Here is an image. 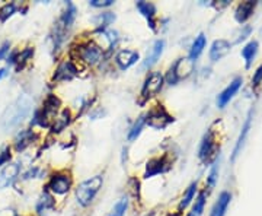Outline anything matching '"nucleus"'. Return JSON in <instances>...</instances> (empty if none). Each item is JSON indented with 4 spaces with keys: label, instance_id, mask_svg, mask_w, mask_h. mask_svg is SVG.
<instances>
[{
    "label": "nucleus",
    "instance_id": "14",
    "mask_svg": "<svg viewBox=\"0 0 262 216\" xmlns=\"http://www.w3.org/2000/svg\"><path fill=\"white\" fill-rule=\"evenodd\" d=\"M165 47H166V41H165L163 38H158V40L153 41L151 47H150V50L147 51V54L144 57V60H143V65H141L143 70L150 72L153 67L159 63L160 57H162L163 51H165Z\"/></svg>",
    "mask_w": 262,
    "mask_h": 216
},
{
    "label": "nucleus",
    "instance_id": "27",
    "mask_svg": "<svg viewBox=\"0 0 262 216\" xmlns=\"http://www.w3.org/2000/svg\"><path fill=\"white\" fill-rule=\"evenodd\" d=\"M230 202H232V193L230 191H222L219 194V199L215 200L210 216H225Z\"/></svg>",
    "mask_w": 262,
    "mask_h": 216
},
{
    "label": "nucleus",
    "instance_id": "2",
    "mask_svg": "<svg viewBox=\"0 0 262 216\" xmlns=\"http://www.w3.org/2000/svg\"><path fill=\"white\" fill-rule=\"evenodd\" d=\"M32 107H34V101H32V98L29 95H19L13 103L8 105V108L2 114L0 127L5 132H9L12 129L19 127L22 123L28 119L29 114L32 113Z\"/></svg>",
    "mask_w": 262,
    "mask_h": 216
},
{
    "label": "nucleus",
    "instance_id": "12",
    "mask_svg": "<svg viewBox=\"0 0 262 216\" xmlns=\"http://www.w3.org/2000/svg\"><path fill=\"white\" fill-rule=\"evenodd\" d=\"M136 9L140 13L143 18L146 19L147 27L153 32H159V18H158V8L155 3L146 2V0H139L136 2Z\"/></svg>",
    "mask_w": 262,
    "mask_h": 216
},
{
    "label": "nucleus",
    "instance_id": "7",
    "mask_svg": "<svg viewBox=\"0 0 262 216\" xmlns=\"http://www.w3.org/2000/svg\"><path fill=\"white\" fill-rule=\"evenodd\" d=\"M163 88H165L163 72H160V70H150V72H147V75L143 81V85H141L137 104L140 107L147 105L150 101L158 98V95L163 91Z\"/></svg>",
    "mask_w": 262,
    "mask_h": 216
},
{
    "label": "nucleus",
    "instance_id": "8",
    "mask_svg": "<svg viewBox=\"0 0 262 216\" xmlns=\"http://www.w3.org/2000/svg\"><path fill=\"white\" fill-rule=\"evenodd\" d=\"M173 122H175L173 115L169 113L163 104L158 103L151 105L149 111L146 113V126L158 132L168 129Z\"/></svg>",
    "mask_w": 262,
    "mask_h": 216
},
{
    "label": "nucleus",
    "instance_id": "9",
    "mask_svg": "<svg viewBox=\"0 0 262 216\" xmlns=\"http://www.w3.org/2000/svg\"><path fill=\"white\" fill-rule=\"evenodd\" d=\"M172 164H173V160H172L170 152H165L163 155L150 158L146 162L143 179H153V177H158L160 174H166L168 171L172 169Z\"/></svg>",
    "mask_w": 262,
    "mask_h": 216
},
{
    "label": "nucleus",
    "instance_id": "1",
    "mask_svg": "<svg viewBox=\"0 0 262 216\" xmlns=\"http://www.w3.org/2000/svg\"><path fill=\"white\" fill-rule=\"evenodd\" d=\"M67 56L75 58L76 62L83 67L84 70L101 69V67L106 65L105 51L92 38L91 32H88V37H82L80 35L79 38H76L75 41L70 44Z\"/></svg>",
    "mask_w": 262,
    "mask_h": 216
},
{
    "label": "nucleus",
    "instance_id": "5",
    "mask_svg": "<svg viewBox=\"0 0 262 216\" xmlns=\"http://www.w3.org/2000/svg\"><path fill=\"white\" fill-rule=\"evenodd\" d=\"M103 183H105V175H103V172H99V174H95L92 177L76 184L73 193H75V200L77 206L82 209H89L92 206L98 194L102 190Z\"/></svg>",
    "mask_w": 262,
    "mask_h": 216
},
{
    "label": "nucleus",
    "instance_id": "26",
    "mask_svg": "<svg viewBox=\"0 0 262 216\" xmlns=\"http://www.w3.org/2000/svg\"><path fill=\"white\" fill-rule=\"evenodd\" d=\"M207 46V37L206 34H198L195 37V40L192 41V44H191V47L188 50V58L191 60V62H194L195 63L196 60L200 58V56L203 54V51H204V48Z\"/></svg>",
    "mask_w": 262,
    "mask_h": 216
},
{
    "label": "nucleus",
    "instance_id": "30",
    "mask_svg": "<svg viewBox=\"0 0 262 216\" xmlns=\"http://www.w3.org/2000/svg\"><path fill=\"white\" fill-rule=\"evenodd\" d=\"M207 198H208V191L206 188L204 190H200L198 194L194 199L192 202V206H191V210L188 212L187 216H203L204 213V207H206Z\"/></svg>",
    "mask_w": 262,
    "mask_h": 216
},
{
    "label": "nucleus",
    "instance_id": "18",
    "mask_svg": "<svg viewBox=\"0 0 262 216\" xmlns=\"http://www.w3.org/2000/svg\"><path fill=\"white\" fill-rule=\"evenodd\" d=\"M20 175V165L18 162H9L0 171V190L8 188L15 184Z\"/></svg>",
    "mask_w": 262,
    "mask_h": 216
},
{
    "label": "nucleus",
    "instance_id": "38",
    "mask_svg": "<svg viewBox=\"0 0 262 216\" xmlns=\"http://www.w3.org/2000/svg\"><path fill=\"white\" fill-rule=\"evenodd\" d=\"M115 5L114 0H89V6L95 9H108Z\"/></svg>",
    "mask_w": 262,
    "mask_h": 216
},
{
    "label": "nucleus",
    "instance_id": "28",
    "mask_svg": "<svg viewBox=\"0 0 262 216\" xmlns=\"http://www.w3.org/2000/svg\"><path fill=\"white\" fill-rule=\"evenodd\" d=\"M255 6H256V2H242V3H239L236 10H234V19L239 24H245L248 19L252 16Z\"/></svg>",
    "mask_w": 262,
    "mask_h": 216
},
{
    "label": "nucleus",
    "instance_id": "31",
    "mask_svg": "<svg viewBox=\"0 0 262 216\" xmlns=\"http://www.w3.org/2000/svg\"><path fill=\"white\" fill-rule=\"evenodd\" d=\"M258 50H259V44H258V41H255V40H253V41H249L248 44H245L244 46L241 54L244 57L245 67H246V69H251L253 60H255V57L258 54Z\"/></svg>",
    "mask_w": 262,
    "mask_h": 216
},
{
    "label": "nucleus",
    "instance_id": "25",
    "mask_svg": "<svg viewBox=\"0 0 262 216\" xmlns=\"http://www.w3.org/2000/svg\"><path fill=\"white\" fill-rule=\"evenodd\" d=\"M196 194H198V181H192V183L187 187V190L184 191L181 200H179L178 213L185 212L188 207L192 205V202H194V199H195Z\"/></svg>",
    "mask_w": 262,
    "mask_h": 216
},
{
    "label": "nucleus",
    "instance_id": "34",
    "mask_svg": "<svg viewBox=\"0 0 262 216\" xmlns=\"http://www.w3.org/2000/svg\"><path fill=\"white\" fill-rule=\"evenodd\" d=\"M219 172H220V160L219 156L215 158L213 162H211V168H210V172L207 175V181H206V190L210 191L215 187L217 181H219Z\"/></svg>",
    "mask_w": 262,
    "mask_h": 216
},
{
    "label": "nucleus",
    "instance_id": "39",
    "mask_svg": "<svg viewBox=\"0 0 262 216\" xmlns=\"http://www.w3.org/2000/svg\"><path fill=\"white\" fill-rule=\"evenodd\" d=\"M251 34H252V27H251V25H245V27H242V29H241V32H239V35H237L234 43H242V41H245L248 37H251Z\"/></svg>",
    "mask_w": 262,
    "mask_h": 216
},
{
    "label": "nucleus",
    "instance_id": "22",
    "mask_svg": "<svg viewBox=\"0 0 262 216\" xmlns=\"http://www.w3.org/2000/svg\"><path fill=\"white\" fill-rule=\"evenodd\" d=\"M34 57H35V47L34 46H27L20 50H16V60H15V66L13 67H16L18 72L25 70L32 63Z\"/></svg>",
    "mask_w": 262,
    "mask_h": 216
},
{
    "label": "nucleus",
    "instance_id": "29",
    "mask_svg": "<svg viewBox=\"0 0 262 216\" xmlns=\"http://www.w3.org/2000/svg\"><path fill=\"white\" fill-rule=\"evenodd\" d=\"M146 127V113L140 114L133 124H131V127L128 129V132H127V142H136L139 138L141 136V133H143V129Z\"/></svg>",
    "mask_w": 262,
    "mask_h": 216
},
{
    "label": "nucleus",
    "instance_id": "40",
    "mask_svg": "<svg viewBox=\"0 0 262 216\" xmlns=\"http://www.w3.org/2000/svg\"><path fill=\"white\" fill-rule=\"evenodd\" d=\"M10 51H12V44H10V41H3V43L0 44V60H6L8 56H9Z\"/></svg>",
    "mask_w": 262,
    "mask_h": 216
},
{
    "label": "nucleus",
    "instance_id": "43",
    "mask_svg": "<svg viewBox=\"0 0 262 216\" xmlns=\"http://www.w3.org/2000/svg\"><path fill=\"white\" fill-rule=\"evenodd\" d=\"M8 75H9V67H0V81H3Z\"/></svg>",
    "mask_w": 262,
    "mask_h": 216
},
{
    "label": "nucleus",
    "instance_id": "42",
    "mask_svg": "<svg viewBox=\"0 0 262 216\" xmlns=\"http://www.w3.org/2000/svg\"><path fill=\"white\" fill-rule=\"evenodd\" d=\"M262 85V65L256 70L252 76V86H259Z\"/></svg>",
    "mask_w": 262,
    "mask_h": 216
},
{
    "label": "nucleus",
    "instance_id": "15",
    "mask_svg": "<svg viewBox=\"0 0 262 216\" xmlns=\"http://www.w3.org/2000/svg\"><path fill=\"white\" fill-rule=\"evenodd\" d=\"M38 141H39V134L35 129H22L16 134L12 149H15L16 152H24Z\"/></svg>",
    "mask_w": 262,
    "mask_h": 216
},
{
    "label": "nucleus",
    "instance_id": "3",
    "mask_svg": "<svg viewBox=\"0 0 262 216\" xmlns=\"http://www.w3.org/2000/svg\"><path fill=\"white\" fill-rule=\"evenodd\" d=\"M75 186V177L70 169L56 168L48 174L44 190H47L48 193L56 199L57 203H61L69 198V194L73 191Z\"/></svg>",
    "mask_w": 262,
    "mask_h": 216
},
{
    "label": "nucleus",
    "instance_id": "21",
    "mask_svg": "<svg viewBox=\"0 0 262 216\" xmlns=\"http://www.w3.org/2000/svg\"><path fill=\"white\" fill-rule=\"evenodd\" d=\"M252 119H253V110H251L248 115H246V120H245L244 126H242V130H241V134L236 141V145L233 148V153H232V161H236L237 155L242 152L245 146V142H246V138L249 134V130H251V126H252Z\"/></svg>",
    "mask_w": 262,
    "mask_h": 216
},
{
    "label": "nucleus",
    "instance_id": "19",
    "mask_svg": "<svg viewBox=\"0 0 262 216\" xmlns=\"http://www.w3.org/2000/svg\"><path fill=\"white\" fill-rule=\"evenodd\" d=\"M57 209H58V203L56 199L53 198L47 190H42V193L39 194L37 203H35V215L44 216L47 215L48 212H53Z\"/></svg>",
    "mask_w": 262,
    "mask_h": 216
},
{
    "label": "nucleus",
    "instance_id": "24",
    "mask_svg": "<svg viewBox=\"0 0 262 216\" xmlns=\"http://www.w3.org/2000/svg\"><path fill=\"white\" fill-rule=\"evenodd\" d=\"M230 48H232V44L227 40H223V38L215 40L214 43L211 44V47H210V53H208L210 60L211 62H217V60L223 58L230 51Z\"/></svg>",
    "mask_w": 262,
    "mask_h": 216
},
{
    "label": "nucleus",
    "instance_id": "13",
    "mask_svg": "<svg viewBox=\"0 0 262 216\" xmlns=\"http://www.w3.org/2000/svg\"><path fill=\"white\" fill-rule=\"evenodd\" d=\"M215 133L213 129H210L208 132L204 134L203 141L200 143V148H198V160L201 161L203 164L207 162H213V156H215Z\"/></svg>",
    "mask_w": 262,
    "mask_h": 216
},
{
    "label": "nucleus",
    "instance_id": "44",
    "mask_svg": "<svg viewBox=\"0 0 262 216\" xmlns=\"http://www.w3.org/2000/svg\"><path fill=\"white\" fill-rule=\"evenodd\" d=\"M16 216H19V215H16Z\"/></svg>",
    "mask_w": 262,
    "mask_h": 216
},
{
    "label": "nucleus",
    "instance_id": "17",
    "mask_svg": "<svg viewBox=\"0 0 262 216\" xmlns=\"http://www.w3.org/2000/svg\"><path fill=\"white\" fill-rule=\"evenodd\" d=\"M242 84H244V79H242L241 76L234 77L233 81L227 85L220 94L217 95V100H215L217 107H219V108H225L226 105L233 100L234 95L239 92V89L242 88Z\"/></svg>",
    "mask_w": 262,
    "mask_h": 216
},
{
    "label": "nucleus",
    "instance_id": "33",
    "mask_svg": "<svg viewBox=\"0 0 262 216\" xmlns=\"http://www.w3.org/2000/svg\"><path fill=\"white\" fill-rule=\"evenodd\" d=\"M20 3L18 2H8V3H5L2 8H0V24H5V22H8L15 13H18L20 12Z\"/></svg>",
    "mask_w": 262,
    "mask_h": 216
},
{
    "label": "nucleus",
    "instance_id": "16",
    "mask_svg": "<svg viewBox=\"0 0 262 216\" xmlns=\"http://www.w3.org/2000/svg\"><path fill=\"white\" fill-rule=\"evenodd\" d=\"M77 19V8L73 2H64L63 3V9L60 12V16L56 19V24H58L60 27L66 31H72L73 25L76 24Z\"/></svg>",
    "mask_w": 262,
    "mask_h": 216
},
{
    "label": "nucleus",
    "instance_id": "20",
    "mask_svg": "<svg viewBox=\"0 0 262 216\" xmlns=\"http://www.w3.org/2000/svg\"><path fill=\"white\" fill-rule=\"evenodd\" d=\"M170 69L173 70L177 79L181 82V81H184V79H187V77L192 75V72H194V62H191L188 57H179L175 63L170 65Z\"/></svg>",
    "mask_w": 262,
    "mask_h": 216
},
{
    "label": "nucleus",
    "instance_id": "32",
    "mask_svg": "<svg viewBox=\"0 0 262 216\" xmlns=\"http://www.w3.org/2000/svg\"><path fill=\"white\" fill-rule=\"evenodd\" d=\"M130 202H141V181L137 177H130L127 181V193Z\"/></svg>",
    "mask_w": 262,
    "mask_h": 216
},
{
    "label": "nucleus",
    "instance_id": "41",
    "mask_svg": "<svg viewBox=\"0 0 262 216\" xmlns=\"http://www.w3.org/2000/svg\"><path fill=\"white\" fill-rule=\"evenodd\" d=\"M103 115H105V110H103L102 107H94V108L89 111V117H91L92 120H96V119H102Z\"/></svg>",
    "mask_w": 262,
    "mask_h": 216
},
{
    "label": "nucleus",
    "instance_id": "4",
    "mask_svg": "<svg viewBox=\"0 0 262 216\" xmlns=\"http://www.w3.org/2000/svg\"><path fill=\"white\" fill-rule=\"evenodd\" d=\"M63 101L61 98L58 96L54 92L48 94L44 101H42V105L37 108L34 114H32V120H31V129H35V127H39V129H46V130H50L51 124L54 122L56 115L60 113V110L63 108Z\"/></svg>",
    "mask_w": 262,
    "mask_h": 216
},
{
    "label": "nucleus",
    "instance_id": "11",
    "mask_svg": "<svg viewBox=\"0 0 262 216\" xmlns=\"http://www.w3.org/2000/svg\"><path fill=\"white\" fill-rule=\"evenodd\" d=\"M75 120L76 117L75 113H73V110H72L70 107H63V108L60 110V113L56 115L54 122H53L50 130H48V132H50V136H53V138L61 136L63 133L67 132V129L73 124Z\"/></svg>",
    "mask_w": 262,
    "mask_h": 216
},
{
    "label": "nucleus",
    "instance_id": "10",
    "mask_svg": "<svg viewBox=\"0 0 262 216\" xmlns=\"http://www.w3.org/2000/svg\"><path fill=\"white\" fill-rule=\"evenodd\" d=\"M140 62V53L134 48H118L113 56V65L117 70L125 72Z\"/></svg>",
    "mask_w": 262,
    "mask_h": 216
},
{
    "label": "nucleus",
    "instance_id": "6",
    "mask_svg": "<svg viewBox=\"0 0 262 216\" xmlns=\"http://www.w3.org/2000/svg\"><path fill=\"white\" fill-rule=\"evenodd\" d=\"M83 72H88V70H84L75 58H72L70 56L61 57L57 60L56 67L51 73V84L61 85L73 82L75 79L80 77Z\"/></svg>",
    "mask_w": 262,
    "mask_h": 216
},
{
    "label": "nucleus",
    "instance_id": "35",
    "mask_svg": "<svg viewBox=\"0 0 262 216\" xmlns=\"http://www.w3.org/2000/svg\"><path fill=\"white\" fill-rule=\"evenodd\" d=\"M128 207H130V199H128L127 194H124V196H121L117 200V203L114 205L113 210H111V213L108 216H125Z\"/></svg>",
    "mask_w": 262,
    "mask_h": 216
},
{
    "label": "nucleus",
    "instance_id": "36",
    "mask_svg": "<svg viewBox=\"0 0 262 216\" xmlns=\"http://www.w3.org/2000/svg\"><path fill=\"white\" fill-rule=\"evenodd\" d=\"M10 161H12V146L10 145H5L0 149V168L8 165Z\"/></svg>",
    "mask_w": 262,
    "mask_h": 216
},
{
    "label": "nucleus",
    "instance_id": "23",
    "mask_svg": "<svg viewBox=\"0 0 262 216\" xmlns=\"http://www.w3.org/2000/svg\"><path fill=\"white\" fill-rule=\"evenodd\" d=\"M117 21V15L111 12V10H102L101 13L95 15L92 18V24H94V29L92 31H101V29L111 28L114 22Z\"/></svg>",
    "mask_w": 262,
    "mask_h": 216
},
{
    "label": "nucleus",
    "instance_id": "37",
    "mask_svg": "<svg viewBox=\"0 0 262 216\" xmlns=\"http://www.w3.org/2000/svg\"><path fill=\"white\" fill-rule=\"evenodd\" d=\"M41 172H42V169L39 168V167H37V165H32L28 171H25V172L20 175V179L24 180V181L38 179V177H41Z\"/></svg>",
    "mask_w": 262,
    "mask_h": 216
}]
</instances>
